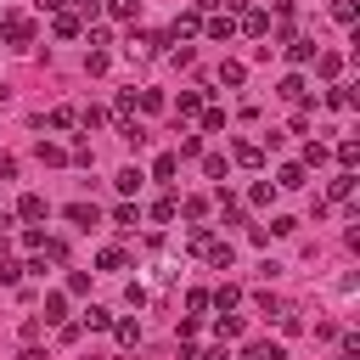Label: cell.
Wrapping results in <instances>:
<instances>
[{"label":"cell","instance_id":"cell-1","mask_svg":"<svg viewBox=\"0 0 360 360\" xmlns=\"http://www.w3.org/2000/svg\"><path fill=\"white\" fill-rule=\"evenodd\" d=\"M0 28H6V39H12V45H28V39H34V23H28V17H17V12L0 17Z\"/></svg>","mask_w":360,"mask_h":360},{"label":"cell","instance_id":"cell-2","mask_svg":"<svg viewBox=\"0 0 360 360\" xmlns=\"http://www.w3.org/2000/svg\"><path fill=\"white\" fill-rule=\"evenodd\" d=\"M141 180H147V174H141V169L129 163V169H118V180H113V186H118L124 197H135V192H141Z\"/></svg>","mask_w":360,"mask_h":360},{"label":"cell","instance_id":"cell-3","mask_svg":"<svg viewBox=\"0 0 360 360\" xmlns=\"http://www.w3.org/2000/svg\"><path fill=\"white\" fill-rule=\"evenodd\" d=\"M17 214H23L28 225H39V219H45V197H39V192H28V197L17 203Z\"/></svg>","mask_w":360,"mask_h":360},{"label":"cell","instance_id":"cell-4","mask_svg":"<svg viewBox=\"0 0 360 360\" xmlns=\"http://www.w3.org/2000/svg\"><path fill=\"white\" fill-rule=\"evenodd\" d=\"M242 360H287V349H282V343H248Z\"/></svg>","mask_w":360,"mask_h":360},{"label":"cell","instance_id":"cell-5","mask_svg":"<svg viewBox=\"0 0 360 360\" xmlns=\"http://www.w3.org/2000/svg\"><path fill=\"white\" fill-rule=\"evenodd\" d=\"M287 57H293V62H315V57H321V45H315V39H293Z\"/></svg>","mask_w":360,"mask_h":360},{"label":"cell","instance_id":"cell-6","mask_svg":"<svg viewBox=\"0 0 360 360\" xmlns=\"http://www.w3.org/2000/svg\"><path fill=\"white\" fill-rule=\"evenodd\" d=\"M276 186L298 192V186H304V163H282V174H276Z\"/></svg>","mask_w":360,"mask_h":360},{"label":"cell","instance_id":"cell-7","mask_svg":"<svg viewBox=\"0 0 360 360\" xmlns=\"http://www.w3.org/2000/svg\"><path fill=\"white\" fill-rule=\"evenodd\" d=\"M68 219L79 225V231H90V225H96L102 214H96V208H90V203H73V208H68Z\"/></svg>","mask_w":360,"mask_h":360},{"label":"cell","instance_id":"cell-8","mask_svg":"<svg viewBox=\"0 0 360 360\" xmlns=\"http://www.w3.org/2000/svg\"><path fill=\"white\" fill-rule=\"evenodd\" d=\"M203 253H208V264H214V270H231V242H208Z\"/></svg>","mask_w":360,"mask_h":360},{"label":"cell","instance_id":"cell-9","mask_svg":"<svg viewBox=\"0 0 360 360\" xmlns=\"http://www.w3.org/2000/svg\"><path fill=\"white\" fill-rule=\"evenodd\" d=\"M84 327H90V332H107V327H113V315H107L102 304H90V309H84Z\"/></svg>","mask_w":360,"mask_h":360},{"label":"cell","instance_id":"cell-10","mask_svg":"<svg viewBox=\"0 0 360 360\" xmlns=\"http://www.w3.org/2000/svg\"><path fill=\"white\" fill-rule=\"evenodd\" d=\"M208 304H219V309H237V304H242V287H231V282H225V287H219Z\"/></svg>","mask_w":360,"mask_h":360},{"label":"cell","instance_id":"cell-11","mask_svg":"<svg viewBox=\"0 0 360 360\" xmlns=\"http://www.w3.org/2000/svg\"><path fill=\"white\" fill-rule=\"evenodd\" d=\"M197 107H203V96H197V90H180V102H174V113H180V118H192Z\"/></svg>","mask_w":360,"mask_h":360},{"label":"cell","instance_id":"cell-12","mask_svg":"<svg viewBox=\"0 0 360 360\" xmlns=\"http://www.w3.org/2000/svg\"><path fill=\"white\" fill-rule=\"evenodd\" d=\"M68 315V298L62 293H45V321H62Z\"/></svg>","mask_w":360,"mask_h":360},{"label":"cell","instance_id":"cell-13","mask_svg":"<svg viewBox=\"0 0 360 360\" xmlns=\"http://www.w3.org/2000/svg\"><path fill=\"white\" fill-rule=\"evenodd\" d=\"M242 79H248L242 62H219V84H242Z\"/></svg>","mask_w":360,"mask_h":360},{"label":"cell","instance_id":"cell-14","mask_svg":"<svg viewBox=\"0 0 360 360\" xmlns=\"http://www.w3.org/2000/svg\"><path fill=\"white\" fill-rule=\"evenodd\" d=\"M327 102H332L338 113H349V107H354V90H349V84H332V96H327Z\"/></svg>","mask_w":360,"mask_h":360},{"label":"cell","instance_id":"cell-15","mask_svg":"<svg viewBox=\"0 0 360 360\" xmlns=\"http://www.w3.org/2000/svg\"><path fill=\"white\" fill-rule=\"evenodd\" d=\"M332 197H338V203H349V197H354V174H349V169L332 180Z\"/></svg>","mask_w":360,"mask_h":360},{"label":"cell","instance_id":"cell-16","mask_svg":"<svg viewBox=\"0 0 360 360\" xmlns=\"http://www.w3.org/2000/svg\"><path fill=\"white\" fill-rule=\"evenodd\" d=\"M225 169H231V163H225L219 152H208V158H203V174H208V180H225Z\"/></svg>","mask_w":360,"mask_h":360},{"label":"cell","instance_id":"cell-17","mask_svg":"<svg viewBox=\"0 0 360 360\" xmlns=\"http://www.w3.org/2000/svg\"><path fill=\"white\" fill-rule=\"evenodd\" d=\"M51 28H57V39H73V34H79V17H68V12H57V23H51Z\"/></svg>","mask_w":360,"mask_h":360},{"label":"cell","instance_id":"cell-18","mask_svg":"<svg viewBox=\"0 0 360 360\" xmlns=\"http://www.w3.org/2000/svg\"><path fill=\"white\" fill-rule=\"evenodd\" d=\"M259 158H264V152H259L253 141H242V147H237V163H242V169H259Z\"/></svg>","mask_w":360,"mask_h":360},{"label":"cell","instance_id":"cell-19","mask_svg":"<svg viewBox=\"0 0 360 360\" xmlns=\"http://www.w3.org/2000/svg\"><path fill=\"white\" fill-rule=\"evenodd\" d=\"M174 169H180V158H174V152H163V158L152 163V174H158V180H174Z\"/></svg>","mask_w":360,"mask_h":360},{"label":"cell","instance_id":"cell-20","mask_svg":"<svg viewBox=\"0 0 360 360\" xmlns=\"http://www.w3.org/2000/svg\"><path fill=\"white\" fill-rule=\"evenodd\" d=\"M208 34H214V39H231L237 23H231V17H208Z\"/></svg>","mask_w":360,"mask_h":360},{"label":"cell","instance_id":"cell-21","mask_svg":"<svg viewBox=\"0 0 360 360\" xmlns=\"http://www.w3.org/2000/svg\"><path fill=\"white\" fill-rule=\"evenodd\" d=\"M282 96H287V102H304V79H298V73L282 79Z\"/></svg>","mask_w":360,"mask_h":360},{"label":"cell","instance_id":"cell-22","mask_svg":"<svg viewBox=\"0 0 360 360\" xmlns=\"http://www.w3.org/2000/svg\"><path fill=\"white\" fill-rule=\"evenodd\" d=\"M113 332H118V343H141V327L135 321H113Z\"/></svg>","mask_w":360,"mask_h":360},{"label":"cell","instance_id":"cell-23","mask_svg":"<svg viewBox=\"0 0 360 360\" xmlns=\"http://www.w3.org/2000/svg\"><path fill=\"white\" fill-rule=\"evenodd\" d=\"M315 68H321V79H338V68H343V57H332V51H327V57H315Z\"/></svg>","mask_w":360,"mask_h":360},{"label":"cell","instance_id":"cell-24","mask_svg":"<svg viewBox=\"0 0 360 360\" xmlns=\"http://www.w3.org/2000/svg\"><path fill=\"white\" fill-rule=\"evenodd\" d=\"M242 28H248V34H270V17H264V12H248Z\"/></svg>","mask_w":360,"mask_h":360},{"label":"cell","instance_id":"cell-25","mask_svg":"<svg viewBox=\"0 0 360 360\" xmlns=\"http://www.w3.org/2000/svg\"><path fill=\"white\" fill-rule=\"evenodd\" d=\"M73 124H79L73 107H57V113H51V129H73Z\"/></svg>","mask_w":360,"mask_h":360},{"label":"cell","instance_id":"cell-26","mask_svg":"<svg viewBox=\"0 0 360 360\" xmlns=\"http://www.w3.org/2000/svg\"><path fill=\"white\" fill-rule=\"evenodd\" d=\"M197 28H203V23H197V17H174V39H192V34H197Z\"/></svg>","mask_w":360,"mask_h":360},{"label":"cell","instance_id":"cell-27","mask_svg":"<svg viewBox=\"0 0 360 360\" xmlns=\"http://www.w3.org/2000/svg\"><path fill=\"white\" fill-rule=\"evenodd\" d=\"M39 158H45V163H68V152H62L57 141H39Z\"/></svg>","mask_w":360,"mask_h":360},{"label":"cell","instance_id":"cell-28","mask_svg":"<svg viewBox=\"0 0 360 360\" xmlns=\"http://www.w3.org/2000/svg\"><path fill=\"white\" fill-rule=\"evenodd\" d=\"M152 219H158V225H169V219H174V197H163V203H152Z\"/></svg>","mask_w":360,"mask_h":360},{"label":"cell","instance_id":"cell-29","mask_svg":"<svg viewBox=\"0 0 360 360\" xmlns=\"http://www.w3.org/2000/svg\"><path fill=\"white\" fill-rule=\"evenodd\" d=\"M270 197H276V186H270V180H259V186L248 192V203H270Z\"/></svg>","mask_w":360,"mask_h":360},{"label":"cell","instance_id":"cell-30","mask_svg":"<svg viewBox=\"0 0 360 360\" xmlns=\"http://www.w3.org/2000/svg\"><path fill=\"white\" fill-rule=\"evenodd\" d=\"M354 158H360V147H354V141H343V147H338V163H343V169H354Z\"/></svg>","mask_w":360,"mask_h":360},{"label":"cell","instance_id":"cell-31","mask_svg":"<svg viewBox=\"0 0 360 360\" xmlns=\"http://www.w3.org/2000/svg\"><path fill=\"white\" fill-rule=\"evenodd\" d=\"M186 309H192V315H197V309H208V293H203V287H192V293H186Z\"/></svg>","mask_w":360,"mask_h":360},{"label":"cell","instance_id":"cell-32","mask_svg":"<svg viewBox=\"0 0 360 360\" xmlns=\"http://www.w3.org/2000/svg\"><path fill=\"white\" fill-rule=\"evenodd\" d=\"M107 12L113 17H135V0H107Z\"/></svg>","mask_w":360,"mask_h":360},{"label":"cell","instance_id":"cell-33","mask_svg":"<svg viewBox=\"0 0 360 360\" xmlns=\"http://www.w3.org/2000/svg\"><path fill=\"white\" fill-rule=\"evenodd\" d=\"M17 174V158H6V152H0V180H12Z\"/></svg>","mask_w":360,"mask_h":360},{"label":"cell","instance_id":"cell-34","mask_svg":"<svg viewBox=\"0 0 360 360\" xmlns=\"http://www.w3.org/2000/svg\"><path fill=\"white\" fill-rule=\"evenodd\" d=\"M214 6H219V0H197V12H214Z\"/></svg>","mask_w":360,"mask_h":360},{"label":"cell","instance_id":"cell-35","mask_svg":"<svg viewBox=\"0 0 360 360\" xmlns=\"http://www.w3.org/2000/svg\"><path fill=\"white\" fill-rule=\"evenodd\" d=\"M338 360H360V354H338Z\"/></svg>","mask_w":360,"mask_h":360}]
</instances>
